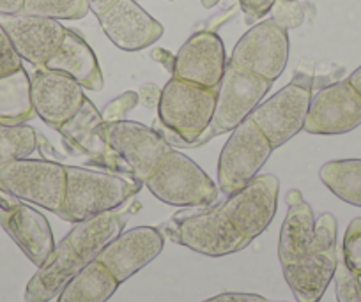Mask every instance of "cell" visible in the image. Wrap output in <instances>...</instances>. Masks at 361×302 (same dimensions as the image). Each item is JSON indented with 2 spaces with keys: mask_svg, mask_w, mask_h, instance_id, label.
I'll use <instances>...</instances> for the list:
<instances>
[{
  "mask_svg": "<svg viewBox=\"0 0 361 302\" xmlns=\"http://www.w3.org/2000/svg\"><path fill=\"white\" fill-rule=\"evenodd\" d=\"M140 203L131 198L119 209L75 223L73 230L55 244L47 262L37 267V272L30 277L23 294L25 302H50L57 297L64 284L94 262L99 253L124 230L130 218L140 210Z\"/></svg>",
  "mask_w": 361,
  "mask_h": 302,
  "instance_id": "1",
  "label": "cell"
},
{
  "mask_svg": "<svg viewBox=\"0 0 361 302\" xmlns=\"http://www.w3.org/2000/svg\"><path fill=\"white\" fill-rule=\"evenodd\" d=\"M214 108L216 89L172 76L161 89L154 130L172 147H200L220 134L211 126Z\"/></svg>",
  "mask_w": 361,
  "mask_h": 302,
  "instance_id": "2",
  "label": "cell"
},
{
  "mask_svg": "<svg viewBox=\"0 0 361 302\" xmlns=\"http://www.w3.org/2000/svg\"><path fill=\"white\" fill-rule=\"evenodd\" d=\"M142 186L137 179L123 173L66 166V194L57 216L75 225L116 210L140 193Z\"/></svg>",
  "mask_w": 361,
  "mask_h": 302,
  "instance_id": "3",
  "label": "cell"
},
{
  "mask_svg": "<svg viewBox=\"0 0 361 302\" xmlns=\"http://www.w3.org/2000/svg\"><path fill=\"white\" fill-rule=\"evenodd\" d=\"M163 232L176 244L214 258L241 251L252 242L231 223L221 206L199 213L176 214L163 227Z\"/></svg>",
  "mask_w": 361,
  "mask_h": 302,
  "instance_id": "4",
  "label": "cell"
},
{
  "mask_svg": "<svg viewBox=\"0 0 361 302\" xmlns=\"http://www.w3.org/2000/svg\"><path fill=\"white\" fill-rule=\"evenodd\" d=\"M144 184L159 201L176 207H206L218 198L211 177L176 149L161 159Z\"/></svg>",
  "mask_w": 361,
  "mask_h": 302,
  "instance_id": "5",
  "label": "cell"
},
{
  "mask_svg": "<svg viewBox=\"0 0 361 302\" xmlns=\"http://www.w3.org/2000/svg\"><path fill=\"white\" fill-rule=\"evenodd\" d=\"M336 220L326 213L315 221L314 242L294 265L283 270V277L289 283L300 302H319L326 288L335 276L336 263Z\"/></svg>",
  "mask_w": 361,
  "mask_h": 302,
  "instance_id": "6",
  "label": "cell"
},
{
  "mask_svg": "<svg viewBox=\"0 0 361 302\" xmlns=\"http://www.w3.org/2000/svg\"><path fill=\"white\" fill-rule=\"evenodd\" d=\"M0 187L16 200L59 214L66 194V165L50 159H16L0 166Z\"/></svg>",
  "mask_w": 361,
  "mask_h": 302,
  "instance_id": "7",
  "label": "cell"
},
{
  "mask_svg": "<svg viewBox=\"0 0 361 302\" xmlns=\"http://www.w3.org/2000/svg\"><path fill=\"white\" fill-rule=\"evenodd\" d=\"M275 151L259 127L246 119L231 131L218 161V186L227 196L238 193L266 165Z\"/></svg>",
  "mask_w": 361,
  "mask_h": 302,
  "instance_id": "8",
  "label": "cell"
},
{
  "mask_svg": "<svg viewBox=\"0 0 361 302\" xmlns=\"http://www.w3.org/2000/svg\"><path fill=\"white\" fill-rule=\"evenodd\" d=\"M232 64L275 82L289 62V30L273 18L255 23L234 46Z\"/></svg>",
  "mask_w": 361,
  "mask_h": 302,
  "instance_id": "9",
  "label": "cell"
},
{
  "mask_svg": "<svg viewBox=\"0 0 361 302\" xmlns=\"http://www.w3.org/2000/svg\"><path fill=\"white\" fill-rule=\"evenodd\" d=\"M310 101V85L293 82L260 103L248 119L259 127L273 149H279L305 130Z\"/></svg>",
  "mask_w": 361,
  "mask_h": 302,
  "instance_id": "10",
  "label": "cell"
},
{
  "mask_svg": "<svg viewBox=\"0 0 361 302\" xmlns=\"http://www.w3.org/2000/svg\"><path fill=\"white\" fill-rule=\"evenodd\" d=\"M102 134L106 144L126 163L135 179L142 184L173 149L154 127L126 119L103 122Z\"/></svg>",
  "mask_w": 361,
  "mask_h": 302,
  "instance_id": "11",
  "label": "cell"
},
{
  "mask_svg": "<svg viewBox=\"0 0 361 302\" xmlns=\"http://www.w3.org/2000/svg\"><path fill=\"white\" fill-rule=\"evenodd\" d=\"M273 82L257 76L228 61L216 89V108L211 126L218 133H228L245 122L262 103Z\"/></svg>",
  "mask_w": 361,
  "mask_h": 302,
  "instance_id": "12",
  "label": "cell"
},
{
  "mask_svg": "<svg viewBox=\"0 0 361 302\" xmlns=\"http://www.w3.org/2000/svg\"><path fill=\"white\" fill-rule=\"evenodd\" d=\"M279 177L271 173L255 175L243 189L231 194L221 209L231 223L245 235L248 241L259 237L267 230L279 206Z\"/></svg>",
  "mask_w": 361,
  "mask_h": 302,
  "instance_id": "13",
  "label": "cell"
},
{
  "mask_svg": "<svg viewBox=\"0 0 361 302\" xmlns=\"http://www.w3.org/2000/svg\"><path fill=\"white\" fill-rule=\"evenodd\" d=\"M102 112L96 108L94 103L89 97H85L78 113L66 124H62L57 131L61 133L66 151H69L71 154L83 156V158H87V163L102 166L109 172L133 177L126 163L105 141L102 134Z\"/></svg>",
  "mask_w": 361,
  "mask_h": 302,
  "instance_id": "14",
  "label": "cell"
},
{
  "mask_svg": "<svg viewBox=\"0 0 361 302\" xmlns=\"http://www.w3.org/2000/svg\"><path fill=\"white\" fill-rule=\"evenodd\" d=\"M30 87L36 117L54 130L73 119L85 101V89L76 80L44 65L32 73Z\"/></svg>",
  "mask_w": 361,
  "mask_h": 302,
  "instance_id": "15",
  "label": "cell"
},
{
  "mask_svg": "<svg viewBox=\"0 0 361 302\" xmlns=\"http://www.w3.org/2000/svg\"><path fill=\"white\" fill-rule=\"evenodd\" d=\"M361 124V96L347 80L331 83L312 96L305 131L310 134H343Z\"/></svg>",
  "mask_w": 361,
  "mask_h": 302,
  "instance_id": "16",
  "label": "cell"
},
{
  "mask_svg": "<svg viewBox=\"0 0 361 302\" xmlns=\"http://www.w3.org/2000/svg\"><path fill=\"white\" fill-rule=\"evenodd\" d=\"M225 44L216 32L200 30L173 57L172 76L207 89H218L227 68Z\"/></svg>",
  "mask_w": 361,
  "mask_h": 302,
  "instance_id": "17",
  "label": "cell"
},
{
  "mask_svg": "<svg viewBox=\"0 0 361 302\" xmlns=\"http://www.w3.org/2000/svg\"><path fill=\"white\" fill-rule=\"evenodd\" d=\"M163 246L165 235L158 228L137 227L121 232L96 260L105 265L121 284L149 265L161 253Z\"/></svg>",
  "mask_w": 361,
  "mask_h": 302,
  "instance_id": "18",
  "label": "cell"
},
{
  "mask_svg": "<svg viewBox=\"0 0 361 302\" xmlns=\"http://www.w3.org/2000/svg\"><path fill=\"white\" fill-rule=\"evenodd\" d=\"M103 32L117 48L138 51L152 46L163 36V25L152 18L137 0H117L98 16Z\"/></svg>",
  "mask_w": 361,
  "mask_h": 302,
  "instance_id": "19",
  "label": "cell"
},
{
  "mask_svg": "<svg viewBox=\"0 0 361 302\" xmlns=\"http://www.w3.org/2000/svg\"><path fill=\"white\" fill-rule=\"evenodd\" d=\"M0 23L8 30L22 61L29 62L34 68L47 65V62L59 50L66 34V27L59 20L23 15V13L6 16Z\"/></svg>",
  "mask_w": 361,
  "mask_h": 302,
  "instance_id": "20",
  "label": "cell"
},
{
  "mask_svg": "<svg viewBox=\"0 0 361 302\" xmlns=\"http://www.w3.org/2000/svg\"><path fill=\"white\" fill-rule=\"evenodd\" d=\"M0 227L36 267L43 265L55 249L54 232L48 220L25 201L18 200L9 209L0 210Z\"/></svg>",
  "mask_w": 361,
  "mask_h": 302,
  "instance_id": "21",
  "label": "cell"
},
{
  "mask_svg": "<svg viewBox=\"0 0 361 302\" xmlns=\"http://www.w3.org/2000/svg\"><path fill=\"white\" fill-rule=\"evenodd\" d=\"M287 210L279 239V258L282 269L294 265L307 253L314 242L315 218L303 194L298 189H290L286 196Z\"/></svg>",
  "mask_w": 361,
  "mask_h": 302,
  "instance_id": "22",
  "label": "cell"
},
{
  "mask_svg": "<svg viewBox=\"0 0 361 302\" xmlns=\"http://www.w3.org/2000/svg\"><path fill=\"white\" fill-rule=\"evenodd\" d=\"M44 68L66 73L73 80H76L85 90L98 92L105 85L98 57L92 51V48L85 43V39L78 36L75 30L66 29L61 46Z\"/></svg>",
  "mask_w": 361,
  "mask_h": 302,
  "instance_id": "23",
  "label": "cell"
},
{
  "mask_svg": "<svg viewBox=\"0 0 361 302\" xmlns=\"http://www.w3.org/2000/svg\"><path fill=\"white\" fill-rule=\"evenodd\" d=\"M119 288V281L94 260L73 276L59 291L57 302H106Z\"/></svg>",
  "mask_w": 361,
  "mask_h": 302,
  "instance_id": "24",
  "label": "cell"
},
{
  "mask_svg": "<svg viewBox=\"0 0 361 302\" xmlns=\"http://www.w3.org/2000/svg\"><path fill=\"white\" fill-rule=\"evenodd\" d=\"M36 117L30 75L25 68L0 76V124L18 126Z\"/></svg>",
  "mask_w": 361,
  "mask_h": 302,
  "instance_id": "25",
  "label": "cell"
},
{
  "mask_svg": "<svg viewBox=\"0 0 361 302\" xmlns=\"http://www.w3.org/2000/svg\"><path fill=\"white\" fill-rule=\"evenodd\" d=\"M322 184L340 200L361 207V159H336L319 170Z\"/></svg>",
  "mask_w": 361,
  "mask_h": 302,
  "instance_id": "26",
  "label": "cell"
},
{
  "mask_svg": "<svg viewBox=\"0 0 361 302\" xmlns=\"http://www.w3.org/2000/svg\"><path fill=\"white\" fill-rule=\"evenodd\" d=\"M37 149V131L27 124H0V166L16 159L29 158Z\"/></svg>",
  "mask_w": 361,
  "mask_h": 302,
  "instance_id": "27",
  "label": "cell"
},
{
  "mask_svg": "<svg viewBox=\"0 0 361 302\" xmlns=\"http://www.w3.org/2000/svg\"><path fill=\"white\" fill-rule=\"evenodd\" d=\"M23 15L51 20H82L90 13L87 0H25Z\"/></svg>",
  "mask_w": 361,
  "mask_h": 302,
  "instance_id": "28",
  "label": "cell"
},
{
  "mask_svg": "<svg viewBox=\"0 0 361 302\" xmlns=\"http://www.w3.org/2000/svg\"><path fill=\"white\" fill-rule=\"evenodd\" d=\"M342 260L350 272L361 274V218H356L347 227L342 244Z\"/></svg>",
  "mask_w": 361,
  "mask_h": 302,
  "instance_id": "29",
  "label": "cell"
},
{
  "mask_svg": "<svg viewBox=\"0 0 361 302\" xmlns=\"http://www.w3.org/2000/svg\"><path fill=\"white\" fill-rule=\"evenodd\" d=\"M335 291L336 301L338 302H361V290L357 284L356 274L350 272L349 267L343 263V260H338L335 270Z\"/></svg>",
  "mask_w": 361,
  "mask_h": 302,
  "instance_id": "30",
  "label": "cell"
},
{
  "mask_svg": "<svg viewBox=\"0 0 361 302\" xmlns=\"http://www.w3.org/2000/svg\"><path fill=\"white\" fill-rule=\"evenodd\" d=\"M271 11H273V20L287 30L296 29L305 20V9L300 0H276Z\"/></svg>",
  "mask_w": 361,
  "mask_h": 302,
  "instance_id": "31",
  "label": "cell"
},
{
  "mask_svg": "<svg viewBox=\"0 0 361 302\" xmlns=\"http://www.w3.org/2000/svg\"><path fill=\"white\" fill-rule=\"evenodd\" d=\"M140 103L138 99V92L135 90H128V92L121 94L116 99H112L105 108L102 110L103 122H116V120H124V117L135 110Z\"/></svg>",
  "mask_w": 361,
  "mask_h": 302,
  "instance_id": "32",
  "label": "cell"
},
{
  "mask_svg": "<svg viewBox=\"0 0 361 302\" xmlns=\"http://www.w3.org/2000/svg\"><path fill=\"white\" fill-rule=\"evenodd\" d=\"M22 68H23L22 57H20L18 51H16L8 30H6L4 25L0 23V76L15 73Z\"/></svg>",
  "mask_w": 361,
  "mask_h": 302,
  "instance_id": "33",
  "label": "cell"
},
{
  "mask_svg": "<svg viewBox=\"0 0 361 302\" xmlns=\"http://www.w3.org/2000/svg\"><path fill=\"white\" fill-rule=\"evenodd\" d=\"M276 0H239L243 13L252 20H260L273 9Z\"/></svg>",
  "mask_w": 361,
  "mask_h": 302,
  "instance_id": "34",
  "label": "cell"
},
{
  "mask_svg": "<svg viewBox=\"0 0 361 302\" xmlns=\"http://www.w3.org/2000/svg\"><path fill=\"white\" fill-rule=\"evenodd\" d=\"M202 302H271L266 297L257 294H239V291H225V294L214 295Z\"/></svg>",
  "mask_w": 361,
  "mask_h": 302,
  "instance_id": "35",
  "label": "cell"
},
{
  "mask_svg": "<svg viewBox=\"0 0 361 302\" xmlns=\"http://www.w3.org/2000/svg\"><path fill=\"white\" fill-rule=\"evenodd\" d=\"M159 97H161V89L156 83H144L138 89V99L145 108H158Z\"/></svg>",
  "mask_w": 361,
  "mask_h": 302,
  "instance_id": "36",
  "label": "cell"
},
{
  "mask_svg": "<svg viewBox=\"0 0 361 302\" xmlns=\"http://www.w3.org/2000/svg\"><path fill=\"white\" fill-rule=\"evenodd\" d=\"M25 0H0V15L15 16L22 15Z\"/></svg>",
  "mask_w": 361,
  "mask_h": 302,
  "instance_id": "37",
  "label": "cell"
},
{
  "mask_svg": "<svg viewBox=\"0 0 361 302\" xmlns=\"http://www.w3.org/2000/svg\"><path fill=\"white\" fill-rule=\"evenodd\" d=\"M87 2H89L90 11L94 13L96 16H99V15H103V13H105L106 9L112 8V6L116 4L117 0H87Z\"/></svg>",
  "mask_w": 361,
  "mask_h": 302,
  "instance_id": "38",
  "label": "cell"
},
{
  "mask_svg": "<svg viewBox=\"0 0 361 302\" xmlns=\"http://www.w3.org/2000/svg\"><path fill=\"white\" fill-rule=\"evenodd\" d=\"M16 201H18V200H16L15 196H11V194L6 193V191L2 189V187H0V210L9 209V207L15 206Z\"/></svg>",
  "mask_w": 361,
  "mask_h": 302,
  "instance_id": "39",
  "label": "cell"
},
{
  "mask_svg": "<svg viewBox=\"0 0 361 302\" xmlns=\"http://www.w3.org/2000/svg\"><path fill=\"white\" fill-rule=\"evenodd\" d=\"M347 82H349L350 87H353V89L361 96V65L356 69V71L350 73L349 78H347Z\"/></svg>",
  "mask_w": 361,
  "mask_h": 302,
  "instance_id": "40",
  "label": "cell"
},
{
  "mask_svg": "<svg viewBox=\"0 0 361 302\" xmlns=\"http://www.w3.org/2000/svg\"><path fill=\"white\" fill-rule=\"evenodd\" d=\"M220 0H202V6L204 8H214Z\"/></svg>",
  "mask_w": 361,
  "mask_h": 302,
  "instance_id": "41",
  "label": "cell"
},
{
  "mask_svg": "<svg viewBox=\"0 0 361 302\" xmlns=\"http://www.w3.org/2000/svg\"><path fill=\"white\" fill-rule=\"evenodd\" d=\"M357 277V284H360V290H361V274L360 276H356Z\"/></svg>",
  "mask_w": 361,
  "mask_h": 302,
  "instance_id": "42",
  "label": "cell"
},
{
  "mask_svg": "<svg viewBox=\"0 0 361 302\" xmlns=\"http://www.w3.org/2000/svg\"><path fill=\"white\" fill-rule=\"evenodd\" d=\"M170 2H172V0H170Z\"/></svg>",
  "mask_w": 361,
  "mask_h": 302,
  "instance_id": "43",
  "label": "cell"
}]
</instances>
